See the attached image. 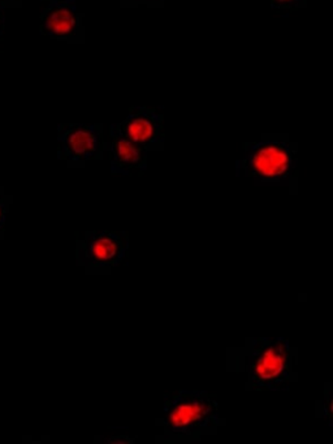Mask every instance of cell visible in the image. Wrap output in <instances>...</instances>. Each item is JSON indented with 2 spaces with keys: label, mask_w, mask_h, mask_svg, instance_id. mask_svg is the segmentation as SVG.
<instances>
[{
  "label": "cell",
  "mask_w": 333,
  "mask_h": 444,
  "mask_svg": "<svg viewBox=\"0 0 333 444\" xmlns=\"http://www.w3.org/2000/svg\"><path fill=\"white\" fill-rule=\"evenodd\" d=\"M128 133L135 142H144L153 136V124L146 119H135L129 124Z\"/></svg>",
  "instance_id": "5"
},
{
  "label": "cell",
  "mask_w": 333,
  "mask_h": 444,
  "mask_svg": "<svg viewBox=\"0 0 333 444\" xmlns=\"http://www.w3.org/2000/svg\"><path fill=\"white\" fill-rule=\"evenodd\" d=\"M117 153L124 162H135L140 158V150L130 141H120L117 145Z\"/></svg>",
  "instance_id": "8"
},
{
  "label": "cell",
  "mask_w": 333,
  "mask_h": 444,
  "mask_svg": "<svg viewBox=\"0 0 333 444\" xmlns=\"http://www.w3.org/2000/svg\"><path fill=\"white\" fill-rule=\"evenodd\" d=\"M74 16L68 9H57L50 15L47 20V27L56 34H67L74 27Z\"/></svg>",
  "instance_id": "4"
},
{
  "label": "cell",
  "mask_w": 333,
  "mask_h": 444,
  "mask_svg": "<svg viewBox=\"0 0 333 444\" xmlns=\"http://www.w3.org/2000/svg\"><path fill=\"white\" fill-rule=\"evenodd\" d=\"M93 252L98 260L107 261L116 254V244L109 238H100L93 246Z\"/></svg>",
  "instance_id": "7"
},
{
  "label": "cell",
  "mask_w": 333,
  "mask_h": 444,
  "mask_svg": "<svg viewBox=\"0 0 333 444\" xmlns=\"http://www.w3.org/2000/svg\"><path fill=\"white\" fill-rule=\"evenodd\" d=\"M252 166L261 176L276 177L287 173L289 156L281 147L264 146L254 155Z\"/></svg>",
  "instance_id": "1"
},
{
  "label": "cell",
  "mask_w": 333,
  "mask_h": 444,
  "mask_svg": "<svg viewBox=\"0 0 333 444\" xmlns=\"http://www.w3.org/2000/svg\"><path fill=\"white\" fill-rule=\"evenodd\" d=\"M208 415V405L203 403H198V401L182 403L172 410L170 421L175 427H186L198 422Z\"/></svg>",
  "instance_id": "3"
},
{
  "label": "cell",
  "mask_w": 333,
  "mask_h": 444,
  "mask_svg": "<svg viewBox=\"0 0 333 444\" xmlns=\"http://www.w3.org/2000/svg\"><path fill=\"white\" fill-rule=\"evenodd\" d=\"M281 1H289V0H281Z\"/></svg>",
  "instance_id": "9"
},
{
  "label": "cell",
  "mask_w": 333,
  "mask_h": 444,
  "mask_svg": "<svg viewBox=\"0 0 333 444\" xmlns=\"http://www.w3.org/2000/svg\"><path fill=\"white\" fill-rule=\"evenodd\" d=\"M69 145L74 153L85 154L94 147V137L88 130H77L69 137Z\"/></svg>",
  "instance_id": "6"
},
{
  "label": "cell",
  "mask_w": 333,
  "mask_h": 444,
  "mask_svg": "<svg viewBox=\"0 0 333 444\" xmlns=\"http://www.w3.org/2000/svg\"><path fill=\"white\" fill-rule=\"evenodd\" d=\"M285 363H287L285 351L283 349V347L275 345L266 349L261 354V357L258 358L255 365V372L261 379L270 381V379L278 378L280 374L284 372Z\"/></svg>",
  "instance_id": "2"
}]
</instances>
